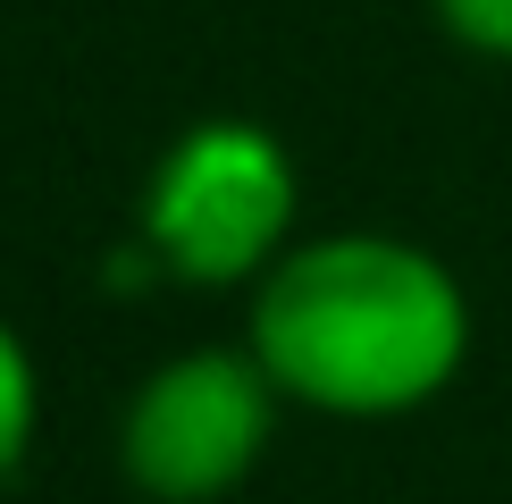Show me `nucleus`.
Returning <instances> with one entry per match:
<instances>
[{"mask_svg": "<svg viewBox=\"0 0 512 504\" xmlns=\"http://www.w3.org/2000/svg\"><path fill=\"white\" fill-rule=\"evenodd\" d=\"M252 353L286 404L336 420H403L471 362V294L429 244L319 236L252 278Z\"/></svg>", "mask_w": 512, "mask_h": 504, "instance_id": "nucleus-1", "label": "nucleus"}, {"mask_svg": "<svg viewBox=\"0 0 512 504\" xmlns=\"http://www.w3.org/2000/svg\"><path fill=\"white\" fill-rule=\"evenodd\" d=\"M294 160L252 118H202L143 177V244L185 286H244L294 236Z\"/></svg>", "mask_w": 512, "mask_h": 504, "instance_id": "nucleus-2", "label": "nucleus"}, {"mask_svg": "<svg viewBox=\"0 0 512 504\" xmlns=\"http://www.w3.org/2000/svg\"><path fill=\"white\" fill-rule=\"evenodd\" d=\"M277 378L261 353H177L126 395L118 412V471L135 479L152 504H219L252 479V462L277 437Z\"/></svg>", "mask_w": 512, "mask_h": 504, "instance_id": "nucleus-3", "label": "nucleus"}, {"mask_svg": "<svg viewBox=\"0 0 512 504\" xmlns=\"http://www.w3.org/2000/svg\"><path fill=\"white\" fill-rule=\"evenodd\" d=\"M34 420H42V378H34V353L26 336L0 320V479L34 454Z\"/></svg>", "mask_w": 512, "mask_h": 504, "instance_id": "nucleus-4", "label": "nucleus"}, {"mask_svg": "<svg viewBox=\"0 0 512 504\" xmlns=\"http://www.w3.org/2000/svg\"><path fill=\"white\" fill-rule=\"evenodd\" d=\"M437 26L479 59H512V0H429Z\"/></svg>", "mask_w": 512, "mask_h": 504, "instance_id": "nucleus-5", "label": "nucleus"}]
</instances>
